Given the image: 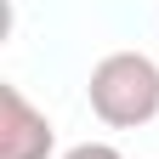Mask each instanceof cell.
Listing matches in <instances>:
<instances>
[{"mask_svg": "<svg viewBox=\"0 0 159 159\" xmlns=\"http://www.w3.org/2000/svg\"><path fill=\"white\" fill-rule=\"evenodd\" d=\"M85 102L108 131H142L159 119V63L148 51H108L91 63Z\"/></svg>", "mask_w": 159, "mask_h": 159, "instance_id": "cell-1", "label": "cell"}, {"mask_svg": "<svg viewBox=\"0 0 159 159\" xmlns=\"http://www.w3.org/2000/svg\"><path fill=\"white\" fill-rule=\"evenodd\" d=\"M0 159H63L51 114L34 108L23 85H0Z\"/></svg>", "mask_w": 159, "mask_h": 159, "instance_id": "cell-2", "label": "cell"}, {"mask_svg": "<svg viewBox=\"0 0 159 159\" xmlns=\"http://www.w3.org/2000/svg\"><path fill=\"white\" fill-rule=\"evenodd\" d=\"M63 159H125L114 142H74V148H63Z\"/></svg>", "mask_w": 159, "mask_h": 159, "instance_id": "cell-3", "label": "cell"}]
</instances>
